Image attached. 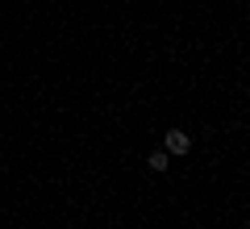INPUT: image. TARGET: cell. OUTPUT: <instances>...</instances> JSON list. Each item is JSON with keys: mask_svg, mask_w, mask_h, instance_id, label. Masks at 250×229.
I'll use <instances>...</instances> for the list:
<instances>
[{"mask_svg": "<svg viewBox=\"0 0 250 229\" xmlns=\"http://www.w3.org/2000/svg\"><path fill=\"white\" fill-rule=\"evenodd\" d=\"M188 150H192V138L184 129H171L167 133V154H188Z\"/></svg>", "mask_w": 250, "mask_h": 229, "instance_id": "1", "label": "cell"}, {"mask_svg": "<svg viewBox=\"0 0 250 229\" xmlns=\"http://www.w3.org/2000/svg\"><path fill=\"white\" fill-rule=\"evenodd\" d=\"M146 163H150L154 171H167V150H150V159H146Z\"/></svg>", "mask_w": 250, "mask_h": 229, "instance_id": "2", "label": "cell"}]
</instances>
